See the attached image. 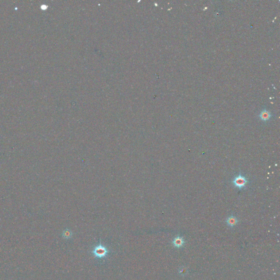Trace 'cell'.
Listing matches in <instances>:
<instances>
[{"label": "cell", "mask_w": 280, "mask_h": 280, "mask_svg": "<svg viewBox=\"0 0 280 280\" xmlns=\"http://www.w3.org/2000/svg\"><path fill=\"white\" fill-rule=\"evenodd\" d=\"M248 183V180L247 178L241 173H240L238 176L235 177L232 181V183L234 187L238 188L240 190L245 188Z\"/></svg>", "instance_id": "cell-1"}, {"label": "cell", "mask_w": 280, "mask_h": 280, "mask_svg": "<svg viewBox=\"0 0 280 280\" xmlns=\"http://www.w3.org/2000/svg\"><path fill=\"white\" fill-rule=\"evenodd\" d=\"M108 252L109 251L107 249V248L100 243L99 245L95 246L94 249L92 251V253L95 257L102 259L103 258L107 256Z\"/></svg>", "instance_id": "cell-2"}, {"label": "cell", "mask_w": 280, "mask_h": 280, "mask_svg": "<svg viewBox=\"0 0 280 280\" xmlns=\"http://www.w3.org/2000/svg\"><path fill=\"white\" fill-rule=\"evenodd\" d=\"M173 246L175 247L180 248L181 247H182L183 246L185 243V241L184 239V238L182 236H181L180 235H178L176 238L173 239V242H172Z\"/></svg>", "instance_id": "cell-3"}, {"label": "cell", "mask_w": 280, "mask_h": 280, "mask_svg": "<svg viewBox=\"0 0 280 280\" xmlns=\"http://www.w3.org/2000/svg\"><path fill=\"white\" fill-rule=\"evenodd\" d=\"M226 223L229 227L233 228L234 227H235V225L238 224V223H239V220L236 217L231 215L227 218Z\"/></svg>", "instance_id": "cell-4"}, {"label": "cell", "mask_w": 280, "mask_h": 280, "mask_svg": "<svg viewBox=\"0 0 280 280\" xmlns=\"http://www.w3.org/2000/svg\"><path fill=\"white\" fill-rule=\"evenodd\" d=\"M259 117L261 120L265 122V121H267L270 119V118L271 117V115L268 111L264 110L260 113Z\"/></svg>", "instance_id": "cell-5"}, {"label": "cell", "mask_w": 280, "mask_h": 280, "mask_svg": "<svg viewBox=\"0 0 280 280\" xmlns=\"http://www.w3.org/2000/svg\"><path fill=\"white\" fill-rule=\"evenodd\" d=\"M187 273L188 268H186L185 266H182L179 269V274L182 276H185L187 274Z\"/></svg>", "instance_id": "cell-6"}, {"label": "cell", "mask_w": 280, "mask_h": 280, "mask_svg": "<svg viewBox=\"0 0 280 280\" xmlns=\"http://www.w3.org/2000/svg\"><path fill=\"white\" fill-rule=\"evenodd\" d=\"M71 235H72V233L68 229H66L63 232V236L64 238L69 239L71 237Z\"/></svg>", "instance_id": "cell-7"}]
</instances>
